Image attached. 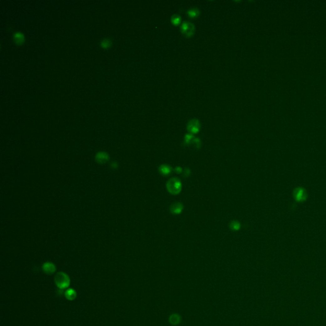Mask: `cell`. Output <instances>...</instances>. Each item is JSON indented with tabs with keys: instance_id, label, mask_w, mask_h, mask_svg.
<instances>
[{
	"instance_id": "e0dca14e",
	"label": "cell",
	"mask_w": 326,
	"mask_h": 326,
	"mask_svg": "<svg viewBox=\"0 0 326 326\" xmlns=\"http://www.w3.org/2000/svg\"><path fill=\"white\" fill-rule=\"evenodd\" d=\"M111 45V41L108 39V38H105V39L103 40L101 42V45L102 47L105 48V49H106V48H108Z\"/></svg>"
},
{
	"instance_id": "d6986e66",
	"label": "cell",
	"mask_w": 326,
	"mask_h": 326,
	"mask_svg": "<svg viewBox=\"0 0 326 326\" xmlns=\"http://www.w3.org/2000/svg\"><path fill=\"white\" fill-rule=\"evenodd\" d=\"M189 171H190V170H189V169H185V171H184V176H185V177H186V176H189V175H190V174L187 173V172H189Z\"/></svg>"
},
{
	"instance_id": "4fadbf2b",
	"label": "cell",
	"mask_w": 326,
	"mask_h": 326,
	"mask_svg": "<svg viewBox=\"0 0 326 326\" xmlns=\"http://www.w3.org/2000/svg\"><path fill=\"white\" fill-rule=\"evenodd\" d=\"M13 38H14L15 42L17 44H23L24 42V35L21 32L15 33L14 36H13Z\"/></svg>"
},
{
	"instance_id": "277c9868",
	"label": "cell",
	"mask_w": 326,
	"mask_h": 326,
	"mask_svg": "<svg viewBox=\"0 0 326 326\" xmlns=\"http://www.w3.org/2000/svg\"><path fill=\"white\" fill-rule=\"evenodd\" d=\"M293 196L296 201L298 202H303L308 198L306 190L303 187H296L293 191Z\"/></svg>"
},
{
	"instance_id": "7c38bea8",
	"label": "cell",
	"mask_w": 326,
	"mask_h": 326,
	"mask_svg": "<svg viewBox=\"0 0 326 326\" xmlns=\"http://www.w3.org/2000/svg\"><path fill=\"white\" fill-rule=\"evenodd\" d=\"M187 13L189 17H190V18H196L199 16L200 11L199 10V9L198 8L193 7V8H191L189 10H188L187 12Z\"/></svg>"
},
{
	"instance_id": "8992f818",
	"label": "cell",
	"mask_w": 326,
	"mask_h": 326,
	"mask_svg": "<svg viewBox=\"0 0 326 326\" xmlns=\"http://www.w3.org/2000/svg\"><path fill=\"white\" fill-rule=\"evenodd\" d=\"M42 270L47 275H52L56 271V266L51 262H46L42 266Z\"/></svg>"
},
{
	"instance_id": "5b68a950",
	"label": "cell",
	"mask_w": 326,
	"mask_h": 326,
	"mask_svg": "<svg viewBox=\"0 0 326 326\" xmlns=\"http://www.w3.org/2000/svg\"><path fill=\"white\" fill-rule=\"evenodd\" d=\"M200 129H201L200 122L196 119H193L190 120L187 126V131L189 132L190 134H192V135L198 133L199 131H200Z\"/></svg>"
},
{
	"instance_id": "9a60e30c",
	"label": "cell",
	"mask_w": 326,
	"mask_h": 326,
	"mask_svg": "<svg viewBox=\"0 0 326 326\" xmlns=\"http://www.w3.org/2000/svg\"><path fill=\"white\" fill-rule=\"evenodd\" d=\"M241 227L240 223L236 220H233L229 224V228L233 231H238Z\"/></svg>"
},
{
	"instance_id": "30bf717a",
	"label": "cell",
	"mask_w": 326,
	"mask_h": 326,
	"mask_svg": "<svg viewBox=\"0 0 326 326\" xmlns=\"http://www.w3.org/2000/svg\"><path fill=\"white\" fill-rule=\"evenodd\" d=\"M182 318L180 315L177 313L171 314L169 317V322L172 325H177L181 322Z\"/></svg>"
},
{
	"instance_id": "2e32d148",
	"label": "cell",
	"mask_w": 326,
	"mask_h": 326,
	"mask_svg": "<svg viewBox=\"0 0 326 326\" xmlns=\"http://www.w3.org/2000/svg\"><path fill=\"white\" fill-rule=\"evenodd\" d=\"M194 138H195L193 135H192V134H187L184 137V143L187 145L192 144Z\"/></svg>"
},
{
	"instance_id": "5bb4252c",
	"label": "cell",
	"mask_w": 326,
	"mask_h": 326,
	"mask_svg": "<svg viewBox=\"0 0 326 326\" xmlns=\"http://www.w3.org/2000/svg\"><path fill=\"white\" fill-rule=\"evenodd\" d=\"M182 21V17L177 14L173 15L171 17V22L173 25L179 26Z\"/></svg>"
},
{
	"instance_id": "8fae6325",
	"label": "cell",
	"mask_w": 326,
	"mask_h": 326,
	"mask_svg": "<svg viewBox=\"0 0 326 326\" xmlns=\"http://www.w3.org/2000/svg\"><path fill=\"white\" fill-rule=\"evenodd\" d=\"M65 298L69 301H73L77 296V293L73 289H68L65 292Z\"/></svg>"
},
{
	"instance_id": "7a4b0ae2",
	"label": "cell",
	"mask_w": 326,
	"mask_h": 326,
	"mask_svg": "<svg viewBox=\"0 0 326 326\" xmlns=\"http://www.w3.org/2000/svg\"><path fill=\"white\" fill-rule=\"evenodd\" d=\"M182 182L177 178H171L166 183V188L172 195H177L182 190Z\"/></svg>"
},
{
	"instance_id": "52a82bcc",
	"label": "cell",
	"mask_w": 326,
	"mask_h": 326,
	"mask_svg": "<svg viewBox=\"0 0 326 326\" xmlns=\"http://www.w3.org/2000/svg\"><path fill=\"white\" fill-rule=\"evenodd\" d=\"M95 159L99 164H105L110 159V156L106 152H99L95 156Z\"/></svg>"
},
{
	"instance_id": "ba28073f",
	"label": "cell",
	"mask_w": 326,
	"mask_h": 326,
	"mask_svg": "<svg viewBox=\"0 0 326 326\" xmlns=\"http://www.w3.org/2000/svg\"><path fill=\"white\" fill-rule=\"evenodd\" d=\"M169 210L171 214L174 215H179L184 210V206L181 203L175 202L170 206Z\"/></svg>"
},
{
	"instance_id": "6da1fadb",
	"label": "cell",
	"mask_w": 326,
	"mask_h": 326,
	"mask_svg": "<svg viewBox=\"0 0 326 326\" xmlns=\"http://www.w3.org/2000/svg\"><path fill=\"white\" fill-rule=\"evenodd\" d=\"M54 282L56 286L60 289H66L70 285V278L64 272L57 273L54 277Z\"/></svg>"
},
{
	"instance_id": "ac0fdd59",
	"label": "cell",
	"mask_w": 326,
	"mask_h": 326,
	"mask_svg": "<svg viewBox=\"0 0 326 326\" xmlns=\"http://www.w3.org/2000/svg\"><path fill=\"white\" fill-rule=\"evenodd\" d=\"M175 172H177V173H180L182 172V169L180 167H177L175 168Z\"/></svg>"
},
{
	"instance_id": "3957f363",
	"label": "cell",
	"mask_w": 326,
	"mask_h": 326,
	"mask_svg": "<svg viewBox=\"0 0 326 326\" xmlns=\"http://www.w3.org/2000/svg\"><path fill=\"white\" fill-rule=\"evenodd\" d=\"M180 31L186 38H190L195 33V26L193 23L185 21L181 24Z\"/></svg>"
},
{
	"instance_id": "9c48e42d",
	"label": "cell",
	"mask_w": 326,
	"mask_h": 326,
	"mask_svg": "<svg viewBox=\"0 0 326 326\" xmlns=\"http://www.w3.org/2000/svg\"><path fill=\"white\" fill-rule=\"evenodd\" d=\"M159 171L163 176H168L172 171V168L167 164H162L159 167Z\"/></svg>"
}]
</instances>
